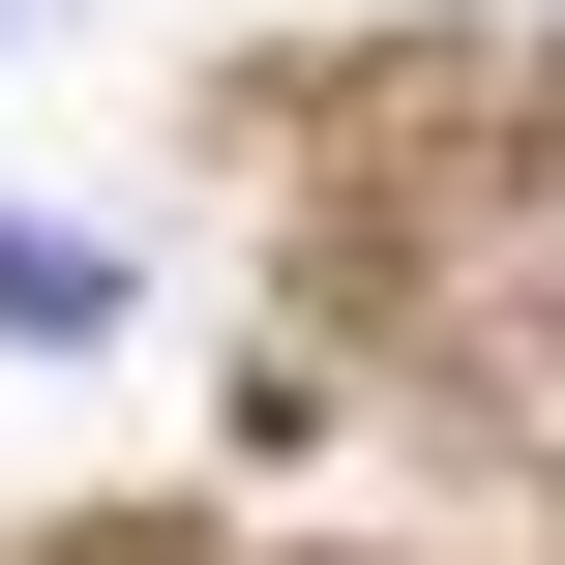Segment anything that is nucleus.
Returning <instances> with one entry per match:
<instances>
[{"instance_id": "1", "label": "nucleus", "mask_w": 565, "mask_h": 565, "mask_svg": "<svg viewBox=\"0 0 565 565\" xmlns=\"http://www.w3.org/2000/svg\"><path fill=\"white\" fill-rule=\"evenodd\" d=\"M0 328H119V268H89V238H30V209H0Z\"/></svg>"}]
</instances>
